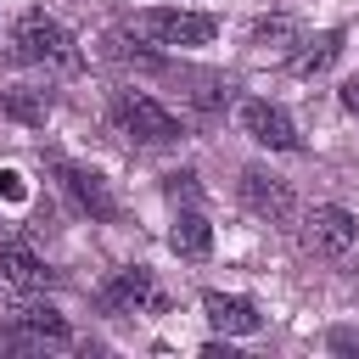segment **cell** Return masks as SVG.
<instances>
[{
  "label": "cell",
  "instance_id": "6da1fadb",
  "mask_svg": "<svg viewBox=\"0 0 359 359\" xmlns=\"http://www.w3.org/2000/svg\"><path fill=\"white\" fill-rule=\"evenodd\" d=\"M135 34L163 45V50H185V45H208L219 34V22L208 11H174V6H157V11H140L135 17Z\"/></svg>",
  "mask_w": 359,
  "mask_h": 359
},
{
  "label": "cell",
  "instance_id": "7a4b0ae2",
  "mask_svg": "<svg viewBox=\"0 0 359 359\" xmlns=\"http://www.w3.org/2000/svg\"><path fill=\"white\" fill-rule=\"evenodd\" d=\"M17 56L22 62H56V67H79V50H73V34L45 17V11H28L17 22Z\"/></svg>",
  "mask_w": 359,
  "mask_h": 359
},
{
  "label": "cell",
  "instance_id": "3957f363",
  "mask_svg": "<svg viewBox=\"0 0 359 359\" xmlns=\"http://www.w3.org/2000/svg\"><path fill=\"white\" fill-rule=\"evenodd\" d=\"M112 112H118L123 135H135V140H146V146H168V140L185 135V123H180L168 107H157L151 95H135V90H123V95L112 101Z\"/></svg>",
  "mask_w": 359,
  "mask_h": 359
},
{
  "label": "cell",
  "instance_id": "277c9868",
  "mask_svg": "<svg viewBox=\"0 0 359 359\" xmlns=\"http://www.w3.org/2000/svg\"><path fill=\"white\" fill-rule=\"evenodd\" d=\"M241 129L269 151H297V123L275 101H241Z\"/></svg>",
  "mask_w": 359,
  "mask_h": 359
},
{
  "label": "cell",
  "instance_id": "5b68a950",
  "mask_svg": "<svg viewBox=\"0 0 359 359\" xmlns=\"http://www.w3.org/2000/svg\"><path fill=\"white\" fill-rule=\"evenodd\" d=\"M309 247L314 252H325V258H342L353 241H359V219L348 213V208H337V202H320L314 213H309Z\"/></svg>",
  "mask_w": 359,
  "mask_h": 359
},
{
  "label": "cell",
  "instance_id": "8992f818",
  "mask_svg": "<svg viewBox=\"0 0 359 359\" xmlns=\"http://www.w3.org/2000/svg\"><path fill=\"white\" fill-rule=\"evenodd\" d=\"M241 202L258 213V219H292V208H297V196H292V185L286 180H275L269 168H247L241 174Z\"/></svg>",
  "mask_w": 359,
  "mask_h": 359
},
{
  "label": "cell",
  "instance_id": "52a82bcc",
  "mask_svg": "<svg viewBox=\"0 0 359 359\" xmlns=\"http://www.w3.org/2000/svg\"><path fill=\"white\" fill-rule=\"evenodd\" d=\"M101 303L112 314H135V309H163V292L151 286V269H118L107 286H101Z\"/></svg>",
  "mask_w": 359,
  "mask_h": 359
},
{
  "label": "cell",
  "instance_id": "ba28073f",
  "mask_svg": "<svg viewBox=\"0 0 359 359\" xmlns=\"http://www.w3.org/2000/svg\"><path fill=\"white\" fill-rule=\"evenodd\" d=\"M202 314H208V325L224 331V337H252V331L264 325L258 303L241 297V292H208V297H202Z\"/></svg>",
  "mask_w": 359,
  "mask_h": 359
},
{
  "label": "cell",
  "instance_id": "9c48e42d",
  "mask_svg": "<svg viewBox=\"0 0 359 359\" xmlns=\"http://www.w3.org/2000/svg\"><path fill=\"white\" fill-rule=\"evenodd\" d=\"M62 180H67L73 202H79L90 219H118V202H112V191H107V180H101L95 168H62Z\"/></svg>",
  "mask_w": 359,
  "mask_h": 359
},
{
  "label": "cell",
  "instance_id": "30bf717a",
  "mask_svg": "<svg viewBox=\"0 0 359 359\" xmlns=\"http://www.w3.org/2000/svg\"><path fill=\"white\" fill-rule=\"evenodd\" d=\"M45 275H50V269H45L22 241H6V247H0V280H6V286L34 292V286H45Z\"/></svg>",
  "mask_w": 359,
  "mask_h": 359
},
{
  "label": "cell",
  "instance_id": "8fae6325",
  "mask_svg": "<svg viewBox=\"0 0 359 359\" xmlns=\"http://www.w3.org/2000/svg\"><path fill=\"white\" fill-rule=\"evenodd\" d=\"M168 247H174L180 258H208V252H213V224L185 208V213L174 219V230H168Z\"/></svg>",
  "mask_w": 359,
  "mask_h": 359
},
{
  "label": "cell",
  "instance_id": "7c38bea8",
  "mask_svg": "<svg viewBox=\"0 0 359 359\" xmlns=\"http://www.w3.org/2000/svg\"><path fill=\"white\" fill-rule=\"evenodd\" d=\"M247 45H252L258 56H286V50L297 45V22H292V17H258L252 34H247Z\"/></svg>",
  "mask_w": 359,
  "mask_h": 359
},
{
  "label": "cell",
  "instance_id": "4fadbf2b",
  "mask_svg": "<svg viewBox=\"0 0 359 359\" xmlns=\"http://www.w3.org/2000/svg\"><path fill=\"white\" fill-rule=\"evenodd\" d=\"M337 56H342V28H325L309 50H297V56H292V73H297V79H314V73H325Z\"/></svg>",
  "mask_w": 359,
  "mask_h": 359
},
{
  "label": "cell",
  "instance_id": "5bb4252c",
  "mask_svg": "<svg viewBox=\"0 0 359 359\" xmlns=\"http://www.w3.org/2000/svg\"><path fill=\"white\" fill-rule=\"evenodd\" d=\"M180 84H185V101L202 107V112H219V107L230 101V84H224L219 73H191V67H180Z\"/></svg>",
  "mask_w": 359,
  "mask_h": 359
},
{
  "label": "cell",
  "instance_id": "9a60e30c",
  "mask_svg": "<svg viewBox=\"0 0 359 359\" xmlns=\"http://www.w3.org/2000/svg\"><path fill=\"white\" fill-rule=\"evenodd\" d=\"M17 325L34 331V337H50V342H67V320H62L50 303H22V309H17Z\"/></svg>",
  "mask_w": 359,
  "mask_h": 359
},
{
  "label": "cell",
  "instance_id": "2e32d148",
  "mask_svg": "<svg viewBox=\"0 0 359 359\" xmlns=\"http://www.w3.org/2000/svg\"><path fill=\"white\" fill-rule=\"evenodd\" d=\"M0 112L17 123H45V101L34 90H0Z\"/></svg>",
  "mask_w": 359,
  "mask_h": 359
},
{
  "label": "cell",
  "instance_id": "e0dca14e",
  "mask_svg": "<svg viewBox=\"0 0 359 359\" xmlns=\"http://www.w3.org/2000/svg\"><path fill=\"white\" fill-rule=\"evenodd\" d=\"M163 191H168L174 202H191V196H196V174H191V168H185V174H163Z\"/></svg>",
  "mask_w": 359,
  "mask_h": 359
},
{
  "label": "cell",
  "instance_id": "ac0fdd59",
  "mask_svg": "<svg viewBox=\"0 0 359 359\" xmlns=\"http://www.w3.org/2000/svg\"><path fill=\"white\" fill-rule=\"evenodd\" d=\"M331 353H359V325H337L331 331Z\"/></svg>",
  "mask_w": 359,
  "mask_h": 359
},
{
  "label": "cell",
  "instance_id": "d6986e66",
  "mask_svg": "<svg viewBox=\"0 0 359 359\" xmlns=\"http://www.w3.org/2000/svg\"><path fill=\"white\" fill-rule=\"evenodd\" d=\"M0 191H6L11 202H22V196H28V185H22V174H17V168H0Z\"/></svg>",
  "mask_w": 359,
  "mask_h": 359
},
{
  "label": "cell",
  "instance_id": "ffe728a7",
  "mask_svg": "<svg viewBox=\"0 0 359 359\" xmlns=\"http://www.w3.org/2000/svg\"><path fill=\"white\" fill-rule=\"evenodd\" d=\"M342 107H348V112H359V79H348V84H342Z\"/></svg>",
  "mask_w": 359,
  "mask_h": 359
}]
</instances>
